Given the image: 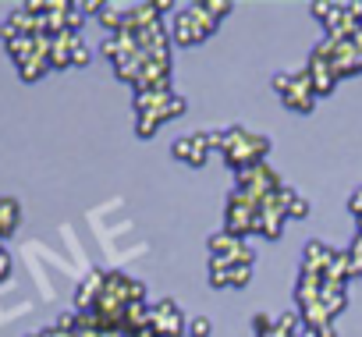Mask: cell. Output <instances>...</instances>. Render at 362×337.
<instances>
[{"instance_id": "11", "label": "cell", "mask_w": 362, "mask_h": 337, "mask_svg": "<svg viewBox=\"0 0 362 337\" xmlns=\"http://www.w3.org/2000/svg\"><path fill=\"white\" fill-rule=\"evenodd\" d=\"M103 277H107V270H89V277L75 288V312H93L96 309V298L103 291Z\"/></svg>"}, {"instance_id": "9", "label": "cell", "mask_w": 362, "mask_h": 337, "mask_svg": "<svg viewBox=\"0 0 362 337\" xmlns=\"http://www.w3.org/2000/svg\"><path fill=\"white\" fill-rule=\"evenodd\" d=\"M185 110H189V103L181 100V96H174L170 103H163V107H156V110H149V114H135V135H139V138H153L163 121H174V117L185 114Z\"/></svg>"}, {"instance_id": "19", "label": "cell", "mask_w": 362, "mask_h": 337, "mask_svg": "<svg viewBox=\"0 0 362 337\" xmlns=\"http://www.w3.org/2000/svg\"><path fill=\"white\" fill-rule=\"evenodd\" d=\"M274 326H277V316H270V312H256V316H252V333H256V337H263V333L274 330Z\"/></svg>"}, {"instance_id": "21", "label": "cell", "mask_w": 362, "mask_h": 337, "mask_svg": "<svg viewBox=\"0 0 362 337\" xmlns=\"http://www.w3.org/2000/svg\"><path fill=\"white\" fill-rule=\"evenodd\" d=\"M89 61H93L89 47H86V43H78V47H75V54H71V68H86Z\"/></svg>"}, {"instance_id": "24", "label": "cell", "mask_w": 362, "mask_h": 337, "mask_svg": "<svg viewBox=\"0 0 362 337\" xmlns=\"http://www.w3.org/2000/svg\"><path fill=\"white\" fill-rule=\"evenodd\" d=\"M29 337H75V333H64V330H57V326H43V330H36V333H29Z\"/></svg>"}, {"instance_id": "30", "label": "cell", "mask_w": 362, "mask_h": 337, "mask_svg": "<svg viewBox=\"0 0 362 337\" xmlns=\"http://www.w3.org/2000/svg\"><path fill=\"white\" fill-rule=\"evenodd\" d=\"M185 337H189V333H185Z\"/></svg>"}, {"instance_id": "10", "label": "cell", "mask_w": 362, "mask_h": 337, "mask_svg": "<svg viewBox=\"0 0 362 337\" xmlns=\"http://www.w3.org/2000/svg\"><path fill=\"white\" fill-rule=\"evenodd\" d=\"M252 280V266H228L221 259H210V284L214 288H245Z\"/></svg>"}, {"instance_id": "29", "label": "cell", "mask_w": 362, "mask_h": 337, "mask_svg": "<svg viewBox=\"0 0 362 337\" xmlns=\"http://www.w3.org/2000/svg\"><path fill=\"white\" fill-rule=\"evenodd\" d=\"M0 249H4V245H0Z\"/></svg>"}, {"instance_id": "18", "label": "cell", "mask_w": 362, "mask_h": 337, "mask_svg": "<svg viewBox=\"0 0 362 337\" xmlns=\"http://www.w3.org/2000/svg\"><path fill=\"white\" fill-rule=\"evenodd\" d=\"M214 333V323L206 316H189V337H210Z\"/></svg>"}, {"instance_id": "25", "label": "cell", "mask_w": 362, "mask_h": 337, "mask_svg": "<svg viewBox=\"0 0 362 337\" xmlns=\"http://www.w3.org/2000/svg\"><path fill=\"white\" fill-rule=\"evenodd\" d=\"M170 8H174L170 0H153V11H156V15H163V11H170Z\"/></svg>"}, {"instance_id": "4", "label": "cell", "mask_w": 362, "mask_h": 337, "mask_svg": "<svg viewBox=\"0 0 362 337\" xmlns=\"http://www.w3.org/2000/svg\"><path fill=\"white\" fill-rule=\"evenodd\" d=\"M256 227H259V199L231 189V196L224 203V231L235 238H249V235H256Z\"/></svg>"}, {"instance_id": "16", "label": "cell", "mask_w": 362, "mask_h": 337, "mask_svg": "<svg viewBox=\"0 0 362 337\" xmlns=\"http://www.w3.org/2000/svg\"><path fill=\"white\" fill-rule=\"evenodd\" d=\"M199 4H203V8H206V15H214L217 22H224V18L235 11L231 0H199Z\"/></svg>"}, {"instance_id": "13", "label": "cell", "mask_w": 362, "mask_h": 337, "mask_svg": "<svg viewBox=\"0 0 362 337\" xmlns=\"http://www.w3.org/2000/svg\"><path fill=\"white\" fill-rule=\"evenodd\" d=\"M78 43H82L78 32H61V36H54V47H50V68H54V71L71 68V54H75Z\"/></svg>"}, {"instance_id": "1", "label": "cell", "mask_w": 362, "mask_h": 337, "mask_svg": "<svg viewBox=\"0 0 362 337\" xmlns=\"http://www.w3.org/2000/svg\"><path fill=\"white\" fill-rule=\"evenodd\" d=\"M270 138L259 131H249L242 124H231L224 131H214V149L235 167V171H245L252 163H263L270 156Z\"/></svg>"}, {"instance_id": "27", "label": "cell", "mask_w": 362, "mask_h": 337, "mask_svg": "<svg viewBox=\"0 0 362 337\" xmlns=\"http://www.w3.org/2000/svg\"><path fill=\"white\" fill-rule=\"evenodd\" d=\"M320 337H337V330H334V323H330V326H323V330H320Z\"/></svg>"}, {"instance_id": "15", "label": "cell", "mask_w": 362, "mask_h": 337, "mask_svg": "<svg viewBox=\"0 0 362 337\" xmlns=\"http://www.w3.org/2000/svg\"><path fill=\"white\" fill-rule=\"evenodd\" d=\"M22 224V203L11 196H0V242L11 238Z\"/></svg>"}, {"instance_id": "2", "label": "cell", "mask_w": 362, "mask_h": 337, "mask_svg": "<svg viewBox=\"0 0 362 337\" xmlns=\"http://www.w3.org/2000/svg\"><path fill=\"white\" fill-rule=\"evenodd\" d=\"M274 93L281 96V103L295 114H313L316 110V93H313V82H309V71H277L270 78Z\"/></svg>"}, {"instance_id": "12", "label": "cell", "mask_w": 362, "mask_h": 337, "mask_svg": "<svg viewBox=\"0 0 362 337\" xmlns=\"http://www.w3.org/2000/svg\"><path fill=\"white\" fill-rule=\"evenodd\" d=\"M334 252H337V249H330V245L320 242V238L305 242V249H302V270H309V273H327Z\"/></svg>"}, {"instance_id": "7", "label": "cell", "mask_w": 362, "mask_h": 337, "mask_svg": "<svg viewBox=\"0 0 362 337\" xmlns=\"http://www.w3.org/2000/svg\"><path fill=\"white\" fill-rule=\"evenodd\" d=\"M149 326L160 337H185L189 333V316L181 312V305L174 298H160L149 305Z\"/></svg>"}, {"instance_id": "26", "label": "cell", "mask_w": 362, "mask_h": 337, "mask_svg": "<svg viewBox=\"0 0 362 337\" xmlns=\"http://www.w3.org/2000/svg\"><path fill=\"white\" fill-rule=\"evenodd\" d=\"M298 337H320V330H313V326H302V330H298Z\"/></svg>"}, {"instance_id": "23", "label": "cell", "mask_w": 362, "mask_h": 337, "mask_svg": "<svg viewBox=\"0 0 362 337\" xmlns=\"http://www.w3.org/2000/svg\"><path fill=\"white\" fill-rule=\"evenodd\" d=\"M11 266H15V263H11V252H8V249H0V284L11 277Z\"/></svg>"}, {"instance_id": "5", "label": "cell", "mask_w": 362, "mask_h": 337, "mask_svg": "<svg viewBox=\"0 0 362 337\" xmlns=\"http://www.w3.org/2000/svg\"><path fill=\"white\" fill-rule=\"evenodd\" d=\"M281 185H284V182H281V175L274 171V167H270L267 160H263V163L245 167V171H235V189H238V192H245V196H252V199H267V196H274Z\"/></svg>"}, {"instance_id": "14", "label": "cell", "mask_w": 362, "mask_h": 337, "mask_svg": "<svg viewBox=\"0 0 362 337\" xmlns=\"http://www.w3.org/2000/svg\"><path fill=\"white\" fill-rule=\"evenodd\" d=\"M320 305L327 309V316H330V319H337V312H344V309H348V288H344V284H337V280H327V277H323Z\"/></svg>"}, {"instance_id": "17", "label": "cell", "mask_w": 362, "mask_h": 337, "mask_svg": "<svg viewBox=\"0 0 362 337\" xmlns=\"http://www.w3.org/2000/svg\"><path fill=\"white\" fill-rule=\"evenodd\" d=\"M277 330L298 337V330H302V316H298V312H281V316H277Z\"/></svg>"}, {"instance_id": "20", "label": "cell", "mask_w": 362, "mask_h": 337, "mask_svg": "<svg viewBox=\"0 0 362 337\" xmlns=\"http://www.w3.org/2000/svg\"><path fill=\"white\" fill-rule=\"evenodd\" d=\"M309 213H313L309 199H305V196H295V199H291V206H288V217H295V220H305Z\"/></svg>"}, {"instance_id": "8", "label": "cell", "mask_w": 362, "mask_h": 337, "mask_svg": "<svg viewBox=\"0 0 362 337\" xmlns=\"http://www.w3.org/2000/svg\"><path fill=\"white\" fill-rule=\"evenodd\" d=\"M214 153V131H196V135H181L174 146H170V156L189 163V167H203Z\"/></svg>"}, {"instance_id": "28", "label": "cell", "mask_w": 362, "mask_h": 337, "mask_svg": "<svg viewBox=\"0 0 362 337\" xmlns=\"http://www.w3.org/2000/svg\"><path fill=\"white\" fill-rule=\"evenodd\" d=\"M351 43H355V50H358V54H362V29H358V32H355V36H351Z\"/></svg>"}, {"instance_id": "3", "label": "cell", "mask_w": 362, "mask_h": 337, "mask_svg": "<svg viewBox=\"0 0 362 337\" xmlns=\"http://www.w3.org/2000/svg\"><path fill=\"white\" fill-rule=\"evenodd\" d=\"M217 18L214 15H206V8L199 4H189V8H181L177 15H174V43L177 47H196V43H206L214 32H217Z\"/></svg>"}, {"instance_id": "22", "label": "cell", "mask_w": 362, "mask_h": 337, "mask_svg": "<svg viewBox=\"0 0 362 337\" xmlns=\"http://www.w3.org/2000/svg\"><path fill=\"white\" fill-rule=\"evenodd\" d=\"M351 259H355V277H362V235H355V242L348 245Z\"/></svg>"}, {"instance_id": "6", "label": "cell", "mask_w": 362, "mask_h": 337, "mask_svg": "<svg viewBox=\"0 0 362 337\" xmlns=\"http://www.w3.org/2000/svg\"><path fill=\"white\" fill-rule=\"evenodd\" d=\"M206 249H210V259H221V263H228V266H256V249H252L249 242L228 235V231H217V235L206 242Z\"/></svg>"}]
</instances>
